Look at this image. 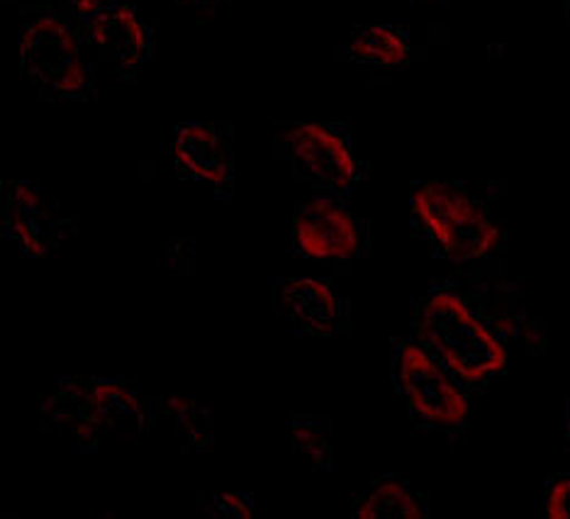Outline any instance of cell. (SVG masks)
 <instances>
[{
    "instance_id": "1",
    "label": "cell",
    "mask_w": 570,
    "mask_h": 519,
    "mask_svg": "<svg viewBox=\"0 0 570 519\" xmlns=\"http://www.w3.org/2000/svg\"><path fill=\"white\" fill-rule=\"evenodd\" d=\"M410 336L469 393H483L504 375L510 352L481 293L442 283L414 303Z\"/></svg>"
},
{
    "instance_id": "2",
    "label": "cell",
    "mask_w": 570,
    "mask_h": 519,
    "mask_svg": "<svg viewBox=\"0 0 570 519\" xmlns=\"http://www.w3.org/2000/svg\"><path fill=\"white\" fill-rule=\"evenodd\" d=\"M154 405L127 379L69 375L42 400V427L96 451L102 439L135 441L151 430Z\"/></svg>"
},
{
    "instance_id": "3",
    "label": "cell",
    "mask_w": 570,
    "mask_h": 519,
    "mask_svg": "<svg viewBox=\"0 0 570 519\" xmlns=\"http://www.w3.org/2000/svg\"><path fill=\"white\" fill-rule=\"evenodd\" d=\"M412 225L436 256L453 264L481 262L502 249V229L469 188L449 180L412 186Z\"/></svg>"
},
{
    "instance_id": "4",
    "label": "cell",
    "mask_w": 570,
    "mask_h": 519,
    "mask_svg": "<svg viewBox=\"0 0 570 519\" xmlns=\"http://www.w3.org/2000/svg\"><path fill=\"white\" fill-rule=\"evenodd\" d=\"M86 35L59 12H42L22 28L20 69L45 100H81L94 86Z\"/></svg>"
},
{
    "instance_id": "5",
    "label": "cell",
    "mask_w": 570,
    "mask_h": 519,
    "mask_svg": "<svg viewBox=\"0 0 570 519\" xmlns=\"http://www.w3.org/2000/svg\"><path fill=\"white\" fill-rule=\"evenodd\" d=\"M393 383L422 430L453 432L469 420V391L412 336L393 340Z\"/></svg>"
},
{
    "instance_id": "6",
    "label": "cell",
    "mask_w": 570,
    "mask_h": 519,
    "mask_svg": "<svg viewBox=\"0 0 570 519\" xmlns=\"http://www.w3.org/2000/svg\"><path fill=\"white\" fill-rule=\"evenodd\" d=\"M295 174L330 193H346L358 178V161L348 137L325 123H295L278 129Z\"/></svg>"
},
{
    "instance_id": "7",
    "label": "cell",
    "mask_w": 570,
    "mask_h": 519,
    "mask_svg": "<svg viewBox=\"0 0 570 519\" xmlns=\"http://www.w3.org/2000/svg\"><path fill=\"white\" fill-rule=\"evenodd\" d=\"M364 246V227L336 193H320L295 205L293 249L313 262H348Z\"/></svg>"
},
{
    "instance_id": "8",
    "label": "cell",
    "mask_w": 570,
    "mask_h": 519,
    "mask_svg": "<svg viewBox=\"0 0 570 519\" xmlns=\"http://www.w3.org/2000/svg\"><path fill=\"white\" fill-rule=\"evenodd\" d=\"M3 190V237L16 244L22 256L55 254L63 239V217L51 210L45 193L22 180L8 184Z\"/></svg>"
},
{
    "instance_id": "9",
    "label": "cell",
    "mask_w": 570,
    "mask_h": 519,
    "mask_svg": "<svg viewBox=\"0 0 570 519\" xmlns=\"http://www.w3.org/2000/svg\"><path fill=\"white\" fill-rule=\"evenodd\" d=\"M86 45L108 67L120 71L137 69L151 55V37L147 25L129 6L102 8L94 20L86 22Z\"/></svg>"
},
{
    "instance_id": "10",
    "label": "cell",
    "mask_w": 570,
    "mask_h": 519,
    "mask_svg": "<svg viewBox=\"0 0 570 519\" xmlns=\"http://www.w3.org/2000/svg\"><path fill=\"white\" fill-rule=\"evenodd\" d=\"M276 315L295 334L332 336L340 330L342 303L332 285L322 278H281L274 285Z\"/></svg>"
},
{
    "instance_id": "11",
    "label": "cell",
    "mask_w": 570,
    "mask_h": 519,
    "mask_svg": "<svg viewBox=\"0 0 570 519\" xmlns=\"http://www.w3.org/2000/svg\"><path fill=\"white\" fill-rule=\"evenodd\" d=\"M174 157L178 174L213 188H225L235 176V154L225 129L207 123H184L176 127Z\"/></svg>"
},
{
    "instance_id": "12",
    "label": "cell",
    "mask_w": 570,
    "mask_h": 519,
    "mask_svg": "<svg viewBox=\"0 0 570 519\" xmlns=\"http://www.w3.org/2000/svg\"><path fill=\"white\" fill-rule=\"evenodd\" d=\"M430 515L422 492L403 476H379L352 498L354 519H424Z\"/></svg>"
},
{
    "instance_id": "13",
    "label": "cell",
    "mask_w": 570,
    "mask_h": 519,
    "mask_svg": "<svg viewBox=\"0 0 570 519\" xmlns=\"http://www.w3.org/2000/svg\"><path fill=\"white\" fill-rule=\"evenodd\" d=\"M410 51L407 35L393 25H361L348 40V55L354 61L381 69L403 67L410 59Z\"/></svg>"
},
{
    "instance_id": "14",
    "label": "cell",
    "mask_w": 570,
    "mask_h": 519,
    "mask_svg": "<svg viewBox=\"0 0 570 519\" xmlns=\"http://www.w3.org/2000/svg\"><path fill=\"white\" fill-rule=\"evenodd\" d=\"M154 418L166 420L168 430H171L186 451H203L210 444V424H207V412L198 405L196 400L174 395L166 398L154 408Z\"/></svg>"
},
{
    "instance_id": "15",
    "label": "cell",
    "mask_w": 570,
    "mask_h": 519,
    "mask_svg": "<svg viewBox=\"0 0 570 519\" xmlns=\"http://www.w3.org/2000/svg\"><path fill=\"white\" fill-rule=\"evenodd\" d=\"M293 449L313 471H325L330 466V439L313 418L293 420Z\"/></svg>"
},
{
    "instance_id": "16",
    "label": "cell",
    "mask_w": 570,
    "mask_h": 519,
    "mask_svg": "<svg viewBox=\"0 0 570 519\" xmlns=\"http://www.w3.org/2000/svg\"><path fill=\"white\" fill-rule=\"evenodd\" d=\"M543 508L549 519H570V473H556L547 480Z\"/></svg>"
},
{
    "instance_id": "17",
    "label": "cell",
    "mask_w": 570,
    "mask_h": 519,
    "mask_svg": "<svg viewBox=\"0 0 570 519\" xmlns=\"http://www.w3.org/2000/svg\"><path fill=\"white\" fill-rule=\"evenodd\" d=\"M213 515L225 519H252L254 517V502L244 492H215L210 498Z\"/></svg>"
},
{
    "instance_id": "18",
    "label": "cell",
    "mask_w": 570,
    "mask_h": 519,
    "mask_svg": "<svg viewBox=\"0 0 570 519\" xmlns=\"http://www.w3.org/2000/svg\"><path fill=\"white\" fill-rule=\"evenodd\" d=\"M67 6L81 22L94 20L102 8H108L106 0H67Z\"/></svg>"
},
{
    "instance_id": "19",
    "label": "cell",
    "mask_w": 570,
    "mask_h": 519,
    "mask_svg": "<svg viewBox=\"0 0 570 519\" xmlns=\"http://www.w3.org/2000/svg\"><path fill=\"white\" fill-rule=\"evenodd\" d=\"M563 424H566V441L570 447V398L566 400V418H563Z\"/></svg>"
},
{
    "instance_id": "20",
    "label": "cell",
    "mask_w": 570,
    "mask_h": 519,
    "mask_svg": "<svg viewBox=\"0 0 570 519\" xmlns=\"http://www.w3.org/2000/svg\"><path fill=\"white\" fill-rule=\"evenodd\" d=\"M178 3H186V6H198V8H203V6H207V3H213V0H178Z\"/></svg>"
}]
</instances>
